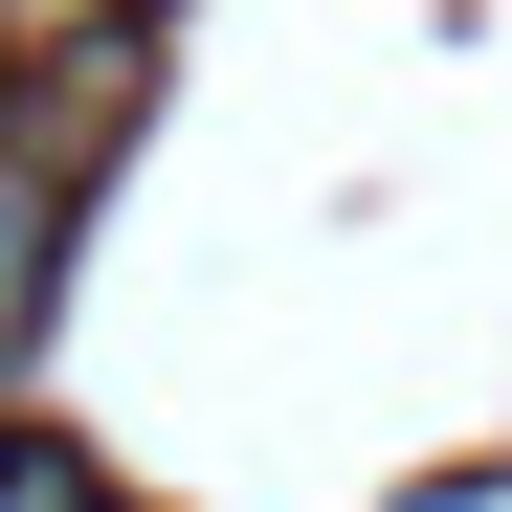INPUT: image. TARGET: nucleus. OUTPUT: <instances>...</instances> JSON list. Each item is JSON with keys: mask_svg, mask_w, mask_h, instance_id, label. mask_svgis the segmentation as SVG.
Listing matches in <instances>:
<instances>
[{"mask_svg": "<svg viewBox=\"0 0 512 512\" xmlns=\"http://www.w3.org/2000/svg\"><path fill=\"white\" fill-rule=\"evenodd\" d=\"M45 245H67V201H45V179H0V357H23V312H45Z\"/></svg>", "mask_w": 512, "mask_h": 512, "instance_id": "obj_2", "label": "nucleus"}, {"mask_svg": "<svg viewBox=\"0 0 512 512\" xmlns=\"http://www.w3.org/2000/svg\"><path fill=\"white\" fill-rule=\"evenodd\" d=\"M134 23V0H0V67H23V45H112Z\"/></svg>", "mask_w": 512, "mask_h": 512, "instance_id": "obj_3", "label": "nucleus"}, {"mask_svg": "<svg viewBox=\"0 0 512 512\" xmlns=\"http://www.w3.org/2000/svg\"><path fill=\"white\" fill-rule=\"evenodd\" d=\"M134 90H156V45H134V23H112V45H23V67H0V179L90 201V179H112V134H134Z\"/></svg>", "mask_w": 512, "mask_h": 512, "instance_id": "obj_1", "label": "nucleus"}]
</instances>
